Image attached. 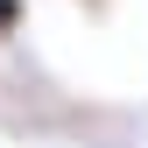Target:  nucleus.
<instances>
[{
  "mask_svg": "<svg viewBox=\"0 0 148 148\" xmlns=\"http://www.w3.org/2000/svg\"><path fill=\"white\" fill-rule=\"evenodd\" d=\"M21 21H28V7H21V0H0V35H14Z\"/></svg>",
  "mask_w": 148,
  "mask_h": 148,
  "instance_id": "1",
  "label": "nucleus"
},
{
  "mask_svg": "<svg viewBox=\"0 0 148 148\" xmlns=\"http://www.w3.org/2000/svg\"><path fill=\"white\" fill-rule=\"evenodd\" d=\"M85 7H106V0H85Z\"/></svg>",
  "mask_w": 148,
  "mask_h": 148,
  "instance_id": "2",
  "label": "nucleus"
}]
</instances>
